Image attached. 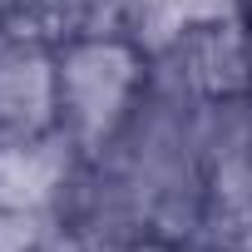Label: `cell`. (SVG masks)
<instances>
[{
  "label": "cell",
  "mask_w": 252,
  "mask_h": 252,
  "mask_svg": "<svg viewBox=\"0 0 252 252\" xmlns=\"http://www.w3.org/2000/svg\"><path fill=\"white\" fill-rule=\"evenodd\" d=\"M149 94H154V50L134 40L124 25L55 45L60 134L79 149L84 163L99 158L129 129Z\"/></svg>",
  "instance_id": "cell-1"
},
{
  "label": "cell",
  "mask_w": 252,
  "mask_h": 252,
  "mask_svg": "<svg viewBox=\"0 0 252 252\" xmlns=\"http://www.w3.org/2000/svg\"><path fill=\"white\" fill-rule=\"evenodd\" d=\"M154 69L158 84L193 109L252 99V25L242 20V10L203 20L173 45H163L154 55Z\"/></svg>",
  "instance_id": "cell-2"
},
{
  "label": "cell",
  "mask_w": 252,
  "mask_h": 252,
  "mask_svg": "<svg viewBox=\"0 0 252 252\" xmlns=\"http://www.w3.org/2000/svg\"><path fill=\"white\" fill-rule=\"evenodd\" d=\"M79 173L84 158L64 134L0 149V222L35 227V232L55 227L74 198Z\"/></svg>",
  "instance_id": "cell-3"
},
{
  "label": "cell",
  "mask_w": 252,
  "mask_h": 252,
  "mask_svg": "<svg viewBox=\"0 0 252 252\" xmlns=\"http://www.w3.org/2000/svg\"><path fill=\"white\" fill-rule=\"evenodd\" d=\"M60 134L55 45L25 25L0 30V149Z\"/></svg>",
  "instance_id": "cell-4"
},
{
  "label": "cell",
  "mask_w": 252,
  "mask_h": 252,
  "mask_svg": "<svg viewBox=\"0 0 252 252\" xmlns=\"http://www.w3.org/2000/svg\"><path fill=\"white\" fill-rule=\"evenodd\" d=\"M232 10H237V0H119V25L158 55L193 25L232 15Z\"/></svg>",
  "instance_id": "cell-5"
},
{
  "label": "cell",
  "mask_w": 252,
  "mask_h": 252,
  "mask_svg": "<svg viewBox=\"0 0 252 252\" xmlns=\"http://www.w3.org/2000/svg\"><path fill=\"white\" fill-rule=\"evenodd\" d=\"M20 25L35 30L50 45H64L74 35L114 30L119 25V0H20Z\"/></svg>",
  "instance_id": "cell-6"
},
{
  "label": "cell",
  "mask_w": 252,
  "mask_h": 252,
  "mask_svg": "<svg viewBox=\"0 0 252 252\" xmlns=\"http://www.w3.org/2000/svg\"><path fill=\"white\" fill-rule=\"evenodd\" d=\"M30 252H188L178 237L158 232H84V227H45Z\"/></svg>",
  "instance_id": "cell-7"
},
{
  "label": "cell",
  "mask_w": 252,
  "mask_h": 252,
  "mask_svg": "<svg viewBox=\"0 0 252 252\" xmlns=\"http://www.w3.org/2000/svg\"><path fill=\"white\" fill-rule=\"evenodd\" d=\"M20 25V0H0V30Z\"/></svg>",
  "instance_id": "cell-8"
},
{
  "label": "cell",
  "mask_w": 252,
  "mask_h": 252,
  "mask_svg": "<svg viewBox=\"0 0 252 252\" xmlns=\"http://www.w3.org/2000/svg\"><path fill=\"white\" fill-rule=\"evenodd\" d=\"M188 252H232V247H218V242H188Z\"/></svg>",
  "instance_id": "cell-9"
},
{
  "label": "cell",
  "mask_w": 252,
  "mask_h": 252,
  "mask_svg": "<svg viewBox=\"0 0 252 252\" xmlns=\"http://www.w3.org/2000/svg\"><path fill=\"white\" fill-rule=\"evenodd\" d=\"M237 10H242V20L252 25V0H237Z\"/></svg>",
  "instance_id": "cell-10"
}]
</instances>
